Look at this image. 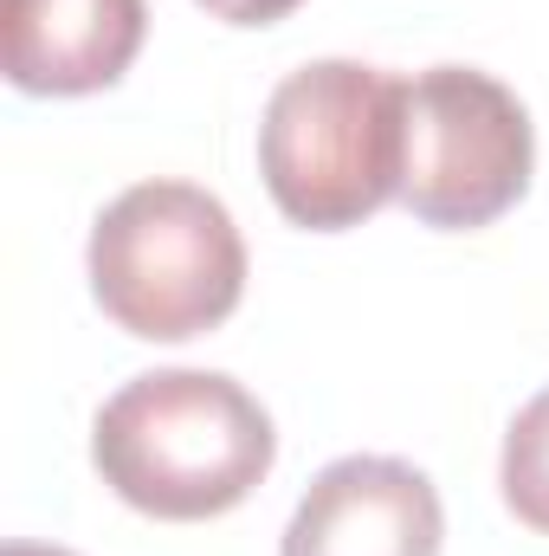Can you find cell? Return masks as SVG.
Instances as JSON below:
<instances>
[{
	"label": "cell",
	"instance_id": "3957f363",
	"mask_svg": "<svg viewBox=\"0 0 549 556\" xmlns=\"http://www.w3.org/2000/svg\"><path fill=\"white\" fill-rule=\"evenodd\" d=\"M91 291L117 330L188 343L240 311L246 240L207 188L137 181L91 227Z\"/></svg>",
	"mask_w": 549,
	"mask_h": 556
},
{
	"label": "cell",
	"instance_id": "8992f818",
	"mask_svg": "<svg viewBox=\"0 0 549 556\" xmlns=\"http://www.w3.org/2000/svg\"><path fill=\"white\" fill-rule=\"evenodd\" d=\"M142 26V0H0V59L33 98H85L130 72Z\"/></svg>",
	"mask_w": 549,
	"mask_h": 556
},
{
	"label": "cell",
	"instance_id": "277c9868",
	"mask_svg": "<svg viewBox=\"0 0 549 556\" xmlns=\"http://www.w3.org/2000/svg\"><path fill=\"white\" fill-rule=\"evenodd\" d=\"M537 130L511 85L478 65H433L408 78L401 207L426 227H491L524 201Z\"/></svg>",
	"mask_w": 549,
	"mask_h": 556
},
{
	"label": "cell",
	"instance_id": "9c48e42d",
	"mask_svg": "<svg viewBox=\"0 0 549 556\" xmlns=\"http://www.w3.org/2000/svg\"><path fill=\"white\" fill-rule=\"evenodd\" d=\"M7 556H72V551H52V544H7Z\"/></svg>",
	"mask_w": 549,
	"mask_h": 556
},
{
	"label": "cell",
	"instance_id": "52a82bcc",
	"mask_svg": "<svg viewBox=\"0 0 549 556\" xmlns=\"http://www.w3.org/2000/svg\"><path fill=\"white\" fill-rule=\"evenodd\" d=\"M505 505L549 538V389L537 402H524L511 433H505Z\"/></svg>",
	"mask_w": 549,
	"mask_h": 556
},
{
	"label": "cell",
	"instance_id": "6da1fadb",
	"mask_svg": "<svg viewBox=\"0 0 549 556\" xmlns=\"http://www.w3.org/2000/svg\"><path fill=\"white\" fill-rule=\"evenodd\" d=\"M104 485L149 518L194 525L253 498L272 472V415L214 369H155L104 402L91 427Z\"/></svg>",
	"mask_w": 549,
	"mask_h": 556
},
{
	"label": "cell",
	"instance_id": "5b68a950",
	"mask_svg": "<svg viewBox=\"0 0 549 556\" xmlns=\"http://www.w3.org/2000/svg\"><path fill=\"white\" fill-rule=\"evenodd\" d=\"M439 492L420 466L349 453L310 479L278 556H439Z\"/></svg>",
	"mask_w": 549,
	"mask_h": 556
},
{
	"label": "cell",
	"instance_id": "ba28073f",
	"mask_svg": "<svg viewBox=\"0 0 549 556\" xmlns=\"http://www.w3.org/2000/svg\"><path fill=\"white\" fill-rule=\"evenodd\" d=\"M214 20H227V26H272V20H284L297 0H201Z\"/></svg>",
	"mask_w": 549,
	"mask_h": 556
},
{
	"label": "cell",
	"instance_id": "7a4b0ae2",
	"mask_svg": "<svg viewBox=\"0 0 549 556\" xmlns=\"http://www.w3.org/2000/svg\"><path fill=\"white\" fill-rule=\"evenodd\" d=\"M408 155V78L362 59H317L291 72L259 124V175L278 214L310 233L362 227L401 194Z\"/></svg>",
	"mask_w": 549,
	"mask_h": 556
}]
</instances>
